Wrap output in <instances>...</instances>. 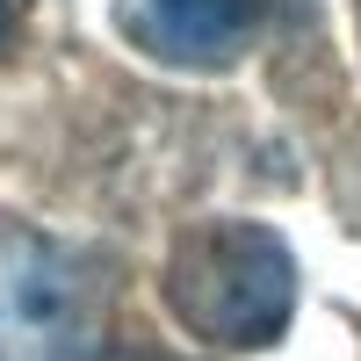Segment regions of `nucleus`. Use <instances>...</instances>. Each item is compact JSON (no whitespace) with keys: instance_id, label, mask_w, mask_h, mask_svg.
<instances>
[{"instance_id":"obj_1","label":"nucleus","mask_w":361,"mask_h":361,"mask_svg":"<svg viewBox=\"0 0 361 361\" xmlns=\"http://www.w3.org/2000/svg\"><path fill=\"white\" fill-rule=\"evenodd\" d=\"M166 311L188 325L202 347H275L296 311V253L267 224L209 217L188 224L166 253Z\"/></svg>"},{"instance_id":"obj_2","label":"nucleus","mask_w":361,"mask_h":361,"mask_svg":"<svg viewBox=\"0 0 361 361\" xmlns=\"http://www.w3.org/2000/svg\"><path fill=\"white\" fill-rule=\"evenodd\" d=\"M109 267L44 231L0 224V361H102Z\"/></svg>"},{"instance_id":"obj_5","label":"nucleus","mask_w":361,"mask_h":361,"mask_svg":"<svg viewBox=\"0 0 361 361\" xmlns=\"http://www.w3.org/2000/svg\"><path fill=\"white\" fill-rule=\"evenodd\" d=\"M116 361H166V354H116Z\"/></svg>"},{"instance_id":"obj_3","label":"nucleus","mask_w":361,"mask_h":361,"mask_svg":"<svg viewBox=\"0 0 361 361\" xmlns=\"http://www.w3.org/2000/svg\"><path fill=\"white\" fill-rule=\"evenodd\" d=\"M267 0H123V37L166 66H231L260 37Z\"/></svg>"},{"instance_id":"obj_4","label":"nucleus","mask_w":361,"mask_h":361,"mask_svg":"<svg viewBox=\"0 0 361 361\" xmlns=\"http://www.w3.org/2000/svg\"><path fill=\"white\" fill-rule=\"evenodd\" d=\"M8 37H15V0H0V51H8Z\"/></svg>"}]
</instances>
